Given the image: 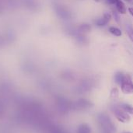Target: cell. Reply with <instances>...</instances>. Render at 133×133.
I'll return each instance as SVG.
<instances>
[{
	"label": "cell",
	"instance_id": "obj_18",
	"mask_svg": "<svg viewBox=\"0 0 133 133\" xmlns=\"http://www.w3.org/2000/svg\"><path fill=\"white\" fill-rule=\"evenodd\" d=\"M129 13L133 16V7H129Z\"/></svg>",
	"mask_w": 133,
	"mask_h": 133
},
{
	"label": "cell",
	"instance_id": "obj_13",
	"mask_svg": "<svg viewBox=\"0 0 133 133\" xmlns=\"http://www.w3.org/2000/svg\"><path fill=\"white\" fill-rule=\"evenodd\" d=\"M58 13L61 16V17L65 18V19H67V18L69 17V12H68L66 10H65L64 9H60L58 11Z\"/></svg>",
	"mask_w": 133,
	"mask_h": 133
},
{
	"label": "cell",
	"instance_id": "obj_7",
	"mask_svg": "<svg viewBox=\"0 0 133 133\" xmlns=\"http://www.w3.org/2000/svg\"><path fill=\"white\" fill-rule=\"evenodd\" d=\"M119 107L124 110L125 112H127L128 114H130V115H133V107L132 105L129 104H126V103H122L119 105Z\"/></svg>",
	"mask_w": 133,
	"mask_h": 133
},
{
	"label": "cell",
	"instance_id": "obj_14",
	"mask_svg": "<svg viewBox=\"0 0 133 133\" xmlns=\"http://www.w3.org/2000/svg\"><path fill=\"white\" fill-rule=\"evenodd\" d=\"M5 112V104L2 101H0V118H2L4 116Z\"/></svg>",
	"mask_w": 133,
	"mask_h": 133
},
{
	"label": "cell",
	"instance_id": "obj_17",
	"mask_svg": "<svg viewBox=\"0 0 133 133\" xmlns=\"http://www.w3.org/2000/svg\"><path fill=\"white\" fill-rule=\"evenodd\" d=\"M119 0H107V2L109 3V4H116Z\"/></svg>",
	"mask_w": 133,
	"mask_h": 133
},
{
	"label": "cell",
	"instance_id": "obj_11",
	"mask_svg": "<svg viewBox=\"0 0 133 133\" xmlns=\"http://www.w3.org/2000/svg\"><path fill=\"white\" fill-rule=\"evenodd\" d=\"M126 33H127L129 39L133 42V27L130 24H128L126 26Z\"/></svg>",
	"mask_w": 133,
	"mask_h": 133
},
{
	"label": "cell",
	"instance_id": "obj_3",
	"mask_svg": "<svg viewBox=\"0 0 133 133\" xmlns=\"http://www.w3.org/2000/svg\"><path fill=\"white\" fill-rule=\"evenodd\" d=\"M121 90L125 94H133V82L129 75H125V79L121 84Z\"/></svg>",
	"mask_w": 133,
	"mask_h": 133
},
{
	"label": "cell",
	"instance_id": "obj_19",
	"mask_svg": "<svg viewBox=\"0 0 133 133\" xmlns=\"http://www.w3.org/2000/svg\"><path fill=\"white\" fill-rule=\"evenodd\" d=\"M125 1H126V2H132V0H125Z\"/></svg>",
	"mask_w": 133,
	"mask_h": 133
},
{
	"label": "cell",
	"instance_id": "obj_16",
	"mask_svg": "<svg viewBox=\"0 0 133 133\" xmlns=\"http://www.w3.org/2000/svg\"><path fill=\"white\" fill-rule=\"evenodd\" d=\"M77 39L79 40V41L81 44H85V43L87 42V40L86 37H84V36H83V35L78 36V37H77Z\"/></svg>",
	"mask_w": 133,
	"mask_h": 133
},
{
	"label": "cell",
	"instance_id": "obj_4",
	"mask_svg": "<svg viewBox=\"0 0 133 133\" xmlns=\"http://www.w3.org/2000/svg\"><path fill=\"white\" fill-rule=\"evenodd\" d=\"M111 19V15L110 13H108V12L104 13L101 18H100L95 21V24H96V26H97L99 27L104 26L105 25L108 24V23L110 21Z\"/></svg>",
	"mask_w": 133,
	"mask_h": 133
},
{
	"label": "cell",
	"instance_id": "obj_8",
	"mask_svg": "<svg viewBox=\"0 0 133 133\" xmlns=\"http://www.w3.org/2000/svg\"><path fill=\"white\" fill-rule=\"evenodd\" d=\"M125 74H123V73L121 72H117V73L115 75V82H116L118 85H121L122 83V81H123L124 79H125Z\"/></svg>",
	"mask_w": 133,
	"mask_h": 133
},
{
	"label": "cell",
	"instance_id": "obj_21",
	"mask_svg": "<svg viewBox=\"0 0 133 133\" xmlns=\"http://www.w3.org/2000/svg\"><path fill=\"white\" fill-rule=\"evenodd\" d=\"M125 133H132V132H125Z\"/></svg>",
	"mask_w": 133,
	"mask_h": 133
},
{
	"label": "cell",
	"instance_id": "obj_2",
	"mask_svg": "<svg viewBox=\"0 0 133 133\" xmlns=\"http://www.w3.org/2000/svg\"><path fill=\"white\" fill-rule=\"evenodd\" d=\"M113 111H114V114H115L116 118L119 122H121L122 123H128L130 122V120H131L130 115L127 112H125L124 110H122L119 106L115 107Z\"/></svg>",
	"mask_w": 133,
	"mask_h": 133
},
{
	"label": "cell",
	"instance_id": "obj_15",
	"mask_svg": "<svg viewBox=\"0 0 133 133\" xmlns=\"http://www.w3.org/2000/svg\"><path fill=\"white\" fill-rule=\"evenodd\" d=\"M113 16H114V18H115V21H116L118 23H120V22H121V19H120V16H119L118 12H117L116 11H114V12H113Z\"/></svg>",
	"mask_w": 133,
	"mask_h": 133
},
{
	"label": "cell",
	"instance_id": "obj_6",
	"mask_svg": "<svg viewBox=\"0 0 133 133\" xmlns=\"http://www.w3.org/2000/svg\"><path fill=\"white\" fill-rule=\"evenodd\" d=\"M78 133H91V129L87 124H82L77 129Z\"/></svg>",
	"mask_w": 133,
	"mask_h": 133
},
{
	"label": "cell",
	"instance_id": "obj_20",
	"mask_svg": "<svg viewBox=\"0 0 133 133\" xmlns=\"http://www.w3.org/2000/svg\"><path fill=\"white\" fill-rule=\"evenodd\" d=\"M94 1H95L96 2H101V0H94Z\"/></svg>",
	"mask_w": 133,
	"mask_h": 133
},
{
	"label": "cell",
	"instance_id": "obj_12",
	"mask_svg": "<svg viewBox=\"0 0 133 133\" xmlns=\"http://www.w3.org/2000/svg\"><path fill=\"white\" fill-rule=\"evenodd\" d=\"M118 96H119V91H118V89L115 87L112 89V90L111 91V97L113 99V100H116L118 98Z\"/></svg>",
	"mask_w": 133,
	"mask_h": 133
},
{
	"label": "cell",
	"instance_id": "obj_1",
	"mask_svg": "<svg viewBox=\"0 0 133 133\" xmlns=\"http://www.w3.org/2000/svg\"><path fill=\"white\" fill-rule=\"evenodd\" d=\"M100 127L102 130V133H115V126L108 116L104 114H101L97 117Z\"/></svg>",
	"mask_w": 133,
	"mask_h": 133
},
{
	"label": "cell",
	"instance_id": "obj_9",
	"mask_svg": "<svg viewBox=\"0 0 133 133\" xmlns=\"http://www.w3.org/2000/svg\"><path fill=\"white\" fill-rule=\"evenodd\" d=\"M91 30V26L89 25V24H87V23H84V24H82L79 26V31L80 33H88Z\"/></svg>",
	"mask_w": 133,
	"mask_h": 133
},
{
	"label": "cell",
	"instance_id": "obj_10",
	"mask_svg": "<svg viewBox=\"0 0 133 133\" xmlns=\"http://www.w3.org/2000/svg\"><path fill=\"white\" fill-rule=\"evenodd\" d=\"M109 32H110L111 34H113V35H115V36H116V37H120V36L122 35V31H121V30L118 29V27H115V26H111V27L109 28Z\"/></svg>",
	"mask_w": 133,
	"mask_h": 133
},
{
	"label": "cell",
	"instance_id": "obj_5",
	"mask_svg": "<svg viewBox=\"0 0 133 133\" xmlns=\"http://www.w3.org/2000/svg\"><path fill=\"white\" fill-rule=\"evenodd\" d=\"M116 8H117V10L118 12L122 13V14H125L126 13V7H125V3L119 0L117 3H116Z\"/></svg>",
	"mask_w": 133,
	"mask_h": 133
}]
</instances>
